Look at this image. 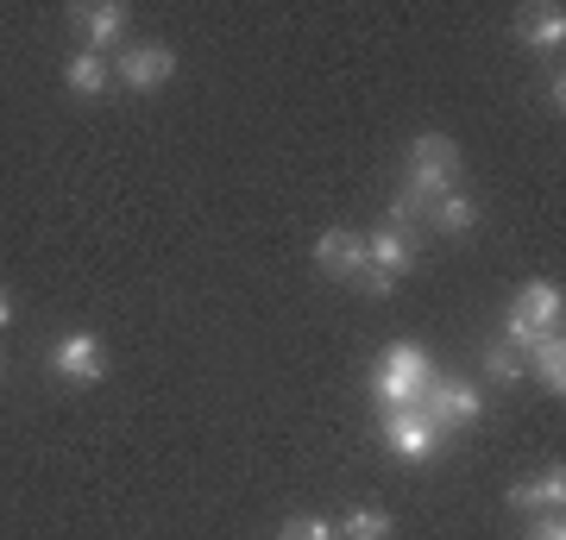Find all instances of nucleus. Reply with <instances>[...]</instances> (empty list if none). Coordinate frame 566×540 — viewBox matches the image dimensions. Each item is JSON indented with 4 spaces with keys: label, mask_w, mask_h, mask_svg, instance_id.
Here are the masks:
<instances>
[{
    "label": "nucleus",
    "mask_w": 566,
    "mask_h": 540,
    "mask_svg": "<svg viewBox=\"0 0 566 540\" xmlns=\"http://www.w3.org/2000/svg\"><path fill=\"white\" fill-rule=\"evenodd\" d=\"M403 189L416 201H441L447 189H460V145L447 133H416L409 145V170H403Z\"/></svg>",
    "instance_id": "f257e3e1"
},
{
    "label": "nucleus",
    "mask_w": 566,
    "mask_h": 540,
    "mask_svg": "<svg viewBox=\"0 0 566 540\" xmlns=\"http://www.w3.org/2000/svg\"><path fill=\"white\" fill-rule=\"evenodd\" d=\"M428 378H434V371H428L422 346H390L385 364H378V378H371V390H378V402H385V415H390V409H416Z\"/></svg>",
    "instance_id": "f03ea898"
},
{
    "label": "nucleus",
    "mask_w": 566,
    "mask_h": 540,
    "mask_svg": "<svg viewBox=\"0 0 566 540\" xmlns=\"http://www.w3.org/2000/svg\"><path fill=\"white\" fill-rule=\"evenodd\" d=\"M177 76V51L170 44H120V57H114V82H120L126 95H158L164 82Z\"/></svg>",
    "instance_id": "7ed1b4c3"
},
{
    "label": "nucleus",
    "mask_w": 566,
    "mask_h": 540,
    "mask_svg": "<svg viewBox=\"0 0 566 540\" xmlns=\"http://www.w3.org/2000/svg\"><path fill=\"white\" fill-rule=\"evenodd\" d=\"M434 427H472V421L485 415V390L479 383H460V378H428V390H422V402H416Z\"/></svg>",
    "instance_id": "20e7f679"
},
{
    "label": "nucleus",
    "mask_w": 566,
    "mask_h": 540,
    "mask_svg": "<svg viewBox=\"0 0 566 540\" xmlns=\"http://www.w3.org/2000/svg\"><path fill=\"white\" fill-rule=\"evenodd\" d=\"M51 371H57L63 383H102L107 371H114V359H107L102 333L70 327V333H57V346H51Z\"/></svg>",
    "instance_id": "39448f33"
},
{
    "label": "nucleus",
    "mask_w": 566,
    "mask_h": 540,
    "mask_svg": "<svg viewBox=\"0 0 566 540\" xmlns=\"http://www.w3.org/2000/svg\"><path fill=\"white\" fill-rule=\"evenodd\" d=\"M441 441H447V434L422 415V409H390V415H385V453H390V459L422 465V459L441 453Z\"/></svg>",
    "instance_id": "423d86ee"
},
{
    "label": "nucleus",
    "mask_w": 566,
    "mask_h": 540,
    "mask_svg": "<svg viewBox=\"0 0 566 540\" xmlns=\"http://www.w3.org/2000/svg\"><path fill=\"white\" fill-rule=\"evenodd\" d=\"M70 20H76V32H82V51H95V57H107V51L126 39V7L120 0H88V7L70 13Z\"/></svg>",
    "instance_id": "0eeeda50"
},
{
    "label": "nucleus",
    "mask_w": 566,
    "mask_h": 540,
    "mask_svg": "<svg viewBox=\"0 0 566 540\" xmlns=\"http://www.w3.org/2000/svg\"><path fill=\"white\" fill-rule=\"evenodd\" d=\"M504 497H510V509H528V516H560V502H566V472H560V465H547V472H535V478L510 484Z\"/></svg>",
    "instance_id": "6e6552de"
},
{
    "label": "nucleus",
    "mask_w": 566,
    "mask_h": 540,
    "mask_svg": "<svg viewBox=\"0 0 566 540\" xmlns=\"http://www.w3.org/2000/svg\"><path fill=\"white\" fill-rule=\"evenodd\" d=\"M315 264H322L327 277H359L365 271V233H353V226H327L322 240H315Z\"/></svg>",
    "instance_id": "1a4fd4ad"
},
{
    "label": "nucleus",
    "mask_w": 566,
    "mask_h": 540,
    "mask_svg": "<svg viewBox=\"0 0 566 540\" xmlns=\"http://www.w3.org/2000/svg\"><path fill=\"white\" fill-rule=\"evenodd\" d=\"M516 315L535 327V333H560V315H566V296H560V283H523V296H516Z\"/></svg>",
    "instance_id": "9d476101"
},
{
    "label": "nucleus",
    "mask_w": 566,
    "mask_h": 540,
    "mask_svg": "<svg viewBox=\"0 0 566 540\" xmlns=\"http://www.w3.org/2000/svg\"><path fill=\"white\" fill-rule=\"evenodd\" d=\"M428 226H434L441 240H465V233L479 226V201L465 195V189H447L441 201H428Z\"/></svg>",
    "instance_id": "9b49d317"
},
{
    "label": "nucleus",
    "mask_w": 566,
    "mask_h": 540,
    "mask_svg": "<svg viewBox=\"0 0 566 540\" xmlns=\"http://www.w3.org/2000/svg\"><path fill=\"white\" fill-rule=\"evenodd\" d=\"M107 82H114V63L95 57V51H76V57L63 63V88H70L76 100H102Z\"/></svg>",
    "instance_id": "f8f14e48"
},
{
    "label": "nucleus",
    "mask_w": 566,
    "mask_h": 540,
    "mask_svg": "<svg viewBox=\"0 0 566 540\" xmlns=\"http://www.w3.org/2000/svg\"><path fill=\"white\" fill-rule=\"evenodd\" d=\"M523 371H535V378H542L547 396H566V346H560V333H547V340L528 346Z\"/></svg>",
    "instance_id": "ddd939ff"
},
{
    "label": "nucleus",
    "mask_w": 566,
    "mask_h": 540,
    "mask_svg": "<svg viewBox=\"0 0 566 540\" xmlns=\"http://www.w3.org/2000/svg\"><path fill=\"white\" fill-rule=\"evenodd\" d=\"M523 44L528 51H542V57L547 51H560L566 44V13L560 7H528L523 13Z\"/></svg>",
    "instance_id": "4468645a"
},
{
    "label": "nucleus",
    "mask_w": 566,
    "mask_h": 540,
    "mask_svg": "<svg viewBox=\"0 0 566 540\" xmlns=\"http://www.w3.org/2000/svg\"><path fill=\"white\" fill-rule=\"evenodd\" d=\"M340 540H390V516L385 509H353L346 521H334Z\"/></svg>",
    "instance_id": "2eb2a0df"
},
{
    "label": "nucleus",
    "mask_w": 566,
    "mask_h": 540,
    "mask_svg": "<svg viewBox=\"0 0 566 540\" xmlns=\"http://www.w3.org/2000/svg\"><path fill=\"white\" fill-rule=\"evenodd\" d=\"M485 378L491 383H516L523 378V352H516V346H491L485 352Z\"/></svg>",
    "instance_id": "dca6fc26"
},
{
    "label": "nucleus",
    "mask_w": 566,
    "mask_h": 540,
    "mask_svg": "<svg viewBox=\"0 0 566 540\" xmlns=\"http://www.w3.org/2000/svg\"><path fill=\"white\" fill-rule=\"evenodd\" d=\"M523 540H566V521H560V516H535Z\"/></svg>",
    "instance_id": "f3484780"
},
{
    "label": "nucleus",
    "mask_w": 566,
    "mask_h": 540,
    "mask_svg": "<svg viewBox=\"0 0 566 540\" xmlns=\"http://www.w3.org/2000/svg\"><path fill=\"white\" fill-rule=\"evenodd\" d=\"M542 100L554 107V114H560V107H566V82H560V76H554V82H542Z\"/></svg>",
    "instance_id": "a211bd4d"
},
{
    "label": "nucleus",
    "mask_w": 566,
    "mask_h": 540,
    "mask_svg": "<svg viewBox=\"0 0 566 540\" xmlns=\"http://www.w3.org/2000/svg\"><path fill=\"white\" fill-rule=\"evenodd\" d=\"M13 327V289H0V333Z\"/></svg>",
    "instance_id": "6ab92c4d"
},
{
    "label": "nucleus",
    "mask_w": 566,
    "mask_h": 540,
    "mask_svg": "<svg viewBox=\"0 0 566 540\" xmlns=\"http://www.w3.org/2000/svg\"><path fill=\"white\" fill-rule=\"evenodd\" d=\"M277 540H303V521H283V534Z\"/></svg>",
    "instance_id": "aec40b11"
},
{
    "label": "nucleus",
    "mask_w": 566,
    "mask_h": 540,
    "mask_svg": "<svg viewBox=\"0 0 566 540\" xmlns=\"http://www.w3.org/2000/svg\"><path fill=\"white\" fill-rule=\"evenodd\" d=\"M0 378H7V352H0Z\"/></svg>",
    "instance_id": "412c9836"
}]
</instances>
